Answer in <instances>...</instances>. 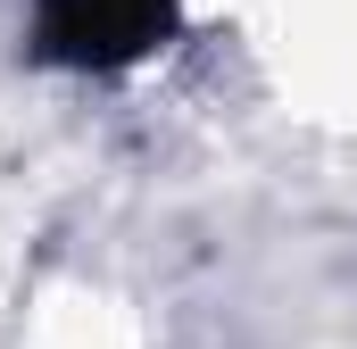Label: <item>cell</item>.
<instances>
[{"label":"cell","mask_w":357,"mask_h":349,"mask_svg":"<svg viewBox=\"0 0 357 349\" xmlns=\"http://www.w3.org/2000/svg\"><path fill=\"white\" fill-rule=\"evenodd\" d=\"M25 42L42 67L125 75L175 42V0H25Z\"/></svg>","instance_id":"6da1fadb"}]
</instances>
